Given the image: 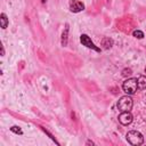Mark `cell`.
I'll return each mask as SVG.
<instances>
[{
	"instance_id": "obj_1",
	"label": "cell",
	"mask_w": 146,
	"mask_h": 146,
	"mask_svg": "<svg viewBox=\"0 0 146 146\" xmlns=\"http://www.w3.org/2000/svg\"><path fill=\"white\" fill-rule=\"evenodd\" d=\"M127 140L129 144H131L133 146H138V145H141L144 143V137L139 131L131 130L127 133Z\"/></svg>"
},
{
	"instance_id": "obj_2",
	"label": "cell",
	"mask_w": 146,
	"mask_h": 146,
	"mask_svg": "<svg viewBox=\"0 0 146 146\" xmlns=\"http://www.w3.org/2000/svg\"><path fill=\"white\" fill-rule=\"evenodd\" d=\"M122 88H123V91L127 94V95H132L137 91V88H138V84H137V79L135 78H128L123 84H122Z\"/></svg>"
},
{
	"instance_id": "obj_3",
	"label": "cell",
	"mask_w": 146,
	"mask_h": 146,
	"mask_svg": "<svg viewBox=\"0 0 146 146\" xmlns=\"http://www.w3.org/2000/svg\"><path fill=\"white\" fill-rule=\"evenodd\" d=\"M132 105H133V102H132V98L127 95V96H122L119 102H117V108L121 111V112H124V111H130L132 108Z\"/></svg>"
},
{
	"instance_id": "obj_4",
	"label": "cell",
	"mask_w": 146,
	"mask_h": 146,
	"mask_svg": "<svg viewBox=\"0 0 146 146\" xmlns=\"http://www.w3.org/2000/svg\"><path fill=\"white\" fill-rule=\"evenodd\" d=\"M132 114L130 113V111H124L119 115V122L123 125H128L132 122Z\"/></svg>"
},
{
	"instance_id": "obj_5",
	"label": "cell",
	"mask_w": 146,
	"mask_h": 146,
	"mask_svg": "<svg viewBox=\"0 0 146 146\" xmlns=\"http://www.w3.org/2000/svg\"><path fill=\"white\" fill-rule=\"evenodd\" d=\"M80 40H81V43H82V44H84L86 47H88V48H92V49H95V50L99 51V48H97V47L94 44V42L90 40V38H89L87 34H82V35H81V38H80Z\"/></svg>"
},
{
	"instance_id": "obj_6",
	"label": "cell",
	"mask_w": 146,
	"mask_h": 146,
	"mask_svg": "<svg viewBox=\"0 0 146 146\" xmlns=\"http://www.w3.org/2000/svg\"><path fill=\"white\" fill-rule=\"evenodd\" d=\"M70 9L73 13H79V11L84 9V5L82 2H80V1H78V0H73L70 3Z\"/></svg>"
},
{
	"instance_id": "obj_7",
	"label": "cell",
	"mask_w": 146,
	"mask_h": 146,
	"mask_svg": "<svg viewBox=\"0 0 146 146\" xmlns=\"http://www.w3.org/2000/svg\"><path fill=\"white\" fill-rule=\"evenodd\" d=\"M137 84H138V89H146V75H140L137 79Z\"/></svg>"
},
{
	"instance_id": "obj_8",
	"label": "cell",
	"mask_w": 146,
	"mask_h": 146,
	"mask_svg": "<svg viewBox=\"0 0 146 146\" xmlns=\"http://www.w3.org/2000/svg\"><path fill=\"white\" fill-rule=\"evenodd\" d=\"M102 44L104 46V48L108 49V48H111V47H112V44H113V40H112V39H110V38H104V39H103V41H102Z\"/></svg>"
},
{
	"instance_id": "obj_9",
	"label": "cell",
	"mask_w": 146,
	"mask_h": 146,
	"mask_svg": "<svg viewBox=\"0 0 146 146\" xmlns=\"http://www.w3.org/2000/svg\"><path fill=\"white\" fill-rule=\"evenodd\" d=\"M0 23H1V27L6 29L8 25V18L6 16V14H1V18H0Z\"/></svg>"
},
{
	"instance_id": "obj_10",
	"label": "cell",
	"mask_w": 146,
	"mask_h": 146,
	"mask_svg": "<svg viewBox=\"0 0 146 146\" xmlns=\"http://www.w3.org/2000/svg\"><path fill=\"white\" fill-rule=\"evenodd\" d=\"M131 74H132V71H131V68H124V70L122 71V75H123V76H125V78H129V76H131Z\"/></svg>"
},
{
	"instance_id": "obj_11",
	"label": "cell",
	"mask_w": 146,
	"mask_h": 146,
	"mask_svg": "<svg viewBox=\"0 0 146 146\" xmlns=\"http://www.w3.org/2000/svg\"><path fill=\"white\" fill-rule=\"evenodd\" d=\"M132 34H133V36H136V38H138V39L144 38V33H143L141 31H139V30H135Z\"/></svg>"
},
{
	"instance_id": "obj_12",
	"label": "cell",
	"mask_w": 146,
	"mask_h": 146,
	"mask_svg": "<svg viewBox=\"0 0 146 146\" xmlns=\"http://www.w3.org/2000/svg\"><path fill=\"white\" fill-rule=\"evenodd\" d=\"M44 1H46V0H42V2H44Z\"/></svg>"
},
{
	"instance_id": "obj_13",
	"label": "cell",
	"mask_w": 146,
	"mask_h": 146,
	"mask_svg": "<svg viewBox=\"0 0 146 146\" xmlns=\"http://www.w3.org/2000/svg\"><path fill=\"white\" fill-rule=\"evenodd\" d=\"M145 73H146V67H145Z\"/></svg>"
}]
</instances>
